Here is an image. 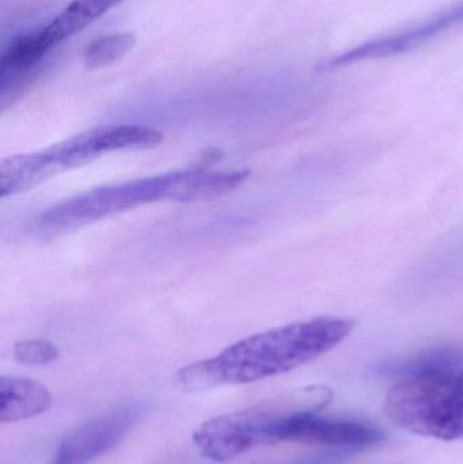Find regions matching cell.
<instances>
[{"label": "cell", "mask_w": 463, "mask_h": 464, "mask_svg": "<svg viewBox=\"0 0 463 464\" xmlns=\"http://www.w3.org/2000/svg\"><path fill=\"white\" fill-rule=\"evenodd\" d=\"M353 327L351 319L323 316L257 333L181 368L174 382L182 392H200L282 375L336 348Z\"/></svg>", "instance_id": "6da1fadb"}, {"label": "cell", "mask_w": 463, "mask_h": 464, "mask_svg": "<svg viewBox=\"0 0 463 464\" xmlns=\"http://www.w3.org/2000/svg\"><path fill=\"white\" fill-rule=\"evenodd\" d=\"M249 170L214 171L207 166L106 185L49 207L38 218L41 230L64 232L160 201L214 200L241 187Z\"/></svg>", "instance_id": "7a4b0ae2"}, {"label": "cell", "mask_w": 463, "mask_h": 464, "mask_svg": "<svg viewBox=\"0 0 463 464\" xmlns=\"http://www.w3.org/2000/svg\"><path fill=\"white\" fill-rule=\"evenodd\" d=\"M385 397L397 427L424 438L463 440V364L456 352H431L405 368Z\"/></svg>", "instance_id": "3957f363"}, {"label": "cell", "mask_w": 463, "mask_h": 464, "mask_svg": "<svg viewBox=\"0 0 463 464\" xmlns=\"http://www.w3.org/2000/svg\"><path fill=\"white\" fill-rule=\"evenodd\" d=\"M163 135L146 125H103L65 139L41 151L13 155L0 163V195L13 198L52 177L89 165L109 152L150 150Z\"/></svg>", "instance_id": "277c9868"}, {"label": "cell", "mask_w": 463, "mask_h": 464, "mask_svg": "<svg viewBox=\"0 0 463 464\" xmlns=\"http://www.w3.org/2000/svg\"><path fill=\"white\" fill-rule=\"evenodd\" d=\"M332 400L333 392L321 384L291 390L203 422L193 432V444L212 462H231L256 447L266 446L269 433L283 420L302 411H323Z\"/></svg>", "instance_id": "5b68a950"}, {"label": "cell", "mask_w": 463, "mask_h": 464, "mask_svg": "<svg viewBox=\"0 0 463 464\" xmlns=\"http://www.w3.org/2000/svg\"><path fill=\"white\" fill-rule=\"evenodd\" d=\"M463 24V0L456 3L451 7L435 14L431 18L413 24L408 29L391 33L374 40L359 44L347 51L333 54L328 59L318 63V72H333L350 65L363 62H374V60L391 59V57L401 56L410 53L429 41L442 35L448 30L454 29Z\"/></svg>", "instance_id": "8992f818"}, {"label": "cell", "mask_w": 463, "mask_h": 464, "mask_svg": "<svg viewBox=\"0 0 463 464\" xmlns=\"http://www.w3.org/2000/svg\"><path fill=\"white\" fill-rule=\"evenodd\" d=\"M320 413L321 411H302L283 420L269 433L266 446L294 443L364 449L375 446L385 439L381 430L369 425L325 419Z\"/></svg>", "instance_id": "52a82bcc"}, {"label": "cell", "mask_w": 463, "mask_h": 464, "mask_svg": "<svg viewBox=\"0 0 463 464\" xmlns=\"http://www.w3.org/2000/svg\"><path fill=\"white\" fill-rule=\"evenodd\" d=\"M138 417V409L127 406L83 422L63 438L51 464H92L119 446Z\"/></svg>", "instance_id": "ba28073f"}, {"label": "cell", "mask_w": 463, "mask_h": 464, "mask_svg": "<svg viewBox=\"0 0 463 464\" xmlns=\"http://www.w3.org/2000/svg\"><path fill=\"white\" fill-rule=\"evenodd\" d=\"M53 46L43 26L19 35L10 43L0 59V102L3 109L15 100L24 84L32 79L33 71Z\"/></svg>", "instance_id": "9c48e42d"}, {"label": "cell", "mask_w": 463, "mask_h": 464, "mask_svg": "<svg viewBox=\"0 0 463 464\" xmlns=\"http://www.w3.org/2000/svg\"><path fill=\"white\" fill-rule=\"evenodd\" d=\"M53 398L40 382L27 378L0 379V422L24 421L46 413Z\"/></svg>", "instance_id": "30bf717a"}, {"label": "cell", "mask_w": 463, "mask_h": 464, "mask_svg": "<svg viewBox=\"0 0 463 464\" xmlns=\"http://www.w3.org/2000/svg\"><path fill=\"white\" fill-rule=\"evenodd\" d=\"M132 33H114L94 41L83 53V63L89 70L108 67L124 57L135 46Z\"/></svg>", "instance_id": "8fae6325"}, {"label": "cell", "mask_w": 463, "mask_h": 464, "mask_svg": "<svg viewBox=\"0 0 463 464\" xmlns=\"http://www.w3.org/2000/svg\"><path fill=\"white\" fill-rule=\"evenodd\" d=\"M13 354L19 364L37 367L56 362L59 349L46 340H24L14 345Z\"/></svg>", "instance_id": "7c38bea8"}]
</instances>
